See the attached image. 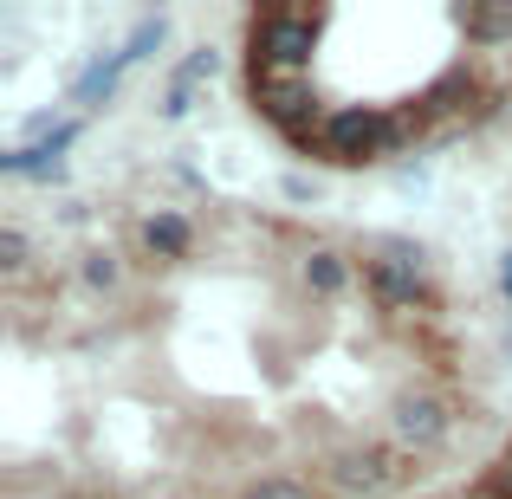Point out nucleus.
<instances>
[{
	"label": "nucleus",
	"mask_w": 512,
	"mask_h": 499,
	"mask_svg": "<svg viewBox=\"0 0 512 499\" xmlns=\"http://www.w3.org/2000/svg\"><path fill=\"white\" fill-rule=\"evenodd\" d=\"M389 143H396V117H383V111H338V117H325V130H318L312 150L338 156V163H363V156L389 150Z\"/></svg>",
	"instance_id": "3"
},
{
	"label": "nucleus",
	"mask_w": 512,
	"mask_h": 499,
	"mask_svg": "<svg viewBox=\"0 0 512 499\" xmlns=\"http://www.w3.org/2000/svg\"><path fill=\"white\" fill-rule=\"evenodd\" d=\"M506 292H512V260H506Z\"/></svg>",
	"instance_id": "17"
},
{
	"label": "nucleus",
	"mask_w": 512,
	"mask_h": 499,
	"mask_svg": "<svg viewBox=\"0 0 512 499\" xmlns=\"http://www.w3.org/2000/svg\"><path fill=\"white\" fill-rule=\"evenodd\" d=\"M396 435L402 441H441L448 435V409L428 389H409V396H396Z\"/></svg>",
	"instance_id": "5"
},
{
	"label": "nucleus",
	"mask_w": 512,
	"mask_h": 499,
	"mask_svg": "<svg viewBox=\"0 0 512 499\" xmlns=\"http://www.w3.org/2000/svg\"><path fill=\"white\" fill-rule=\"evenodd\" d=\"M117 78H124V52H111V59H98L85 78H78V104H104L117 91Z\"/></svg>",
	"instance_id": "8"
},
{
	"label": "nucleus",
	"mask_w": 512,
	"mask_h": 499,
	"mask_svg": "<svg viewBox=\"0 0 512 499\" xmlns=\"http://www.w3.org/2000/svg\"><path fill=\"white\" fill-rule=\"evenodd\" d=\"M474 499H493V493H474Z\"/></svg>",
	"instance_id": "18"
},
{
	"label": "nucleus",
	"mask_w": 512,
	"mask_h": 499,
	"mask_svg": "<svg viewBox=\"0 0 512 499\" xmlns=\"http://www.w3.org/2000/svg\"><path fill=\"white\" fill-rule=\"evenodd\" d=\"M363 279H370V292L389 299V305H415V299H422V266H415V260H389V253H376V260L363 266Z\"/></svg>",
	"instance_id": "4"
},
{
	"label": "nucleus",
	"mask_w": 512,
	"mask_h": 499,
	"mask_svg": "<svg viewBox=\"0 0 512 499\" xmlns=\"http://www.w3.org/2000/svg\"><path fill=\"white\" fill-rule=\"evenodd\" d=\"M318 46V13L312 7H260L253 13V78H305V59Z\"/></svg>",
	"instance_id": "1"
},
{
	"label": "nucleus",
	"mask_w": 512,
	"mask_h": 499,
	"mask_svg": "<svg viewBox=\"0 0 512 499\" xmlns=\"http://www.w3.org/2000/svg\"><path fill=\"white\" fill-rule=\"evenodd\" d=\"M143 247L163 253V260L188 253V221H182V214H150V221H143Z\"/></svg>",
	"instance_id": "6"
},
{
	"label": "nucleus",
	"mask_w": 512,
	"mask_h": 499,
	"mask_svg": "<svg viewBox=\"0 0 512 499\" xmlns=\"http://www.w3.org/2000/svg\"><path fill=\"white\" fill-rule=\"evenodd\" d=\"M85 279H91V286H117V260H111V253H91V260H85Z\"/></svg>",
	"instance_id": "16"
},
{
	"label": "nucleus",
	"mask_w": 512,
	"mask_h": 499,
	"mask_svg": "<svg viewBox=\"0 0 512 499\" xmlns=\"http://www.w3.org/2000/svg\"><path fill=\"white\" fill-rule=\"evenodd\" d=\"M305 286H312V292H344L350 286V260L331 253V247H318L312 260H305Z\"/></svg>",
	"instance_id": "7"
},
{
	"label": "nucleus",
	"mask_w": 512,
	"mask_h": 499,
	"mask_svg": "<svg viewBox=\"0 0 512 499\" xmlns=\"http://www.w3.org/2000/svg\"><path fill=\"white\" fill-rule=\"evenodd\" d=\"M163 39H169V20H163V13H150V20H143L137 33L124 39V65H130V59H150V52L163 46Z\"/></svg>",
	"instance_id": "11"
},
{
	"label": "nucleus",
	"mask_w": 512,
	"mask_h": 499,
	"mask_svg": "<svg viewBox=\"0 0 512 499\" xmlns=\"http://www.w3.org/2000/svg\"><path fill=\"white\" fill-rule=\"evenodd\" d=\"M253 104L266 124H279L299 143H318V130H325V98L312 78H253Z\"/></svg>",
	"instance_id": "2"
},
{
	"label": "nucleus",
	"mask_w": 512,
	"mask_h": 499,
	"mask_svg": "<svg viewBox=\"0 0 512 499\" xmlns=\"http://www.w3.org/2000/svg\"><path fill=\"white\" fill-rule=\"evenodd\" d=\"M467 33L474 39H512V7H467Z\"/></svg>",
	"instance_id": "10"
},
{
	"label": "nucleus",
	"mask_w": 512,
	"mask_h": 499,
	"mask_svg": "<svg viewBox=\"0 0 512 499\" xmlns=\"http://www.w3.org/2000/svg\"><path fill=\"white\" fill-rule=\"evenodd\" d=\"M201 78H214V52H188V59H182V72H175V91L201 85Z\"/></svg>",
	"instance_id": "12"
},
{
	"label": "nucleus",
	"mask_w": 512,
	"mask_h": 499,
	"mask_svg": "<svg viewBox=\"0 0 512 499\" xmlns=\"http://www.w3.org/2000/svg\"><path fill=\"white\" fill-rule=\"evenodd\" d=\"M480 493H493V499H512V448H506L500 461L487 467V480H480Z\"/></svg>",
	"instance_id": "13"
},
{
	"label": "nucleus",
	"mask_w": 512,
	"mask_h": 499,
	"mask_svg": "<svg viewBox=\"0 0 512 499\" xmlns=\"http://www.w3.org/2000/svg\"><path fill=\"white\" fill-rule=\"evenodd\" d=\"M247 499H312V487H299V480H266V487H253Z\"/></svg>",
	"instance_id": "15"
},
{
	"label": "nucleus",
	"mask_w": 512,
	"mask_h": 499,
	"mask_svg": "<svg viewBox=\"0 0 512 499\" xmlns=\"http://www.w3.org/2000/svg\"><path fill=\"white\" fill-rule=\"evenodd\" d=\"M0 266H7V273H20V266H26V234H20V227L0 234Z\"/></svg>",
	"instance_id": "14"
},
{
	"label": "nucleus",
	"mask_w": 512,
	"mask_h": 499,
	"mask_svg": "<svg viewBox=\"0 0 512 499\" xmlns=\"http://www.w3.org/2000/svg\"><path fill=\"white\" fill-rule=\"evenodd\" d=\"M376 474H389V454H383V448L344 454V461H338V480H344V487H363V480H376Z\"/></svg>",
	"instance_id": "9"
}]
</instances>
